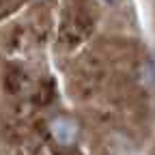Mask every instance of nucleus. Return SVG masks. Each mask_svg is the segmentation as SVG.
<instances>
[{
  "label": "nucleus",
  "mask_w": 155,
  "mask_h": 155,
  "mask_svg": "<svg viewBox=\"0 0 155 155\" xmlns=\"http://www.w3.org/2000/svg\"><path fill=\"white\" fill-rule=\"evenodd\" d=\"M50 134L56 140V144L61 147H71L78 140V134H80V127L73 119L69 116H56V119L50 123Z\"/></svg>",
  "instance_id": "nucleus-1"
}]
</instances>
